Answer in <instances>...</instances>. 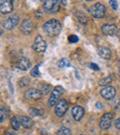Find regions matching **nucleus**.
I'll return each instance as SVG.
<instances>
[{
  "instance_id": "obj_1",
  "label": "nucleus",
  "mask_w": 120,
  "mask_h": 135,
  "mask_svg": "<svg viewBox=\"0 0 120 135\" xmlns=\"http://www.w3.org/2000/svg\"><path fill=\"white\" fill-rule=\"evenodd\" d=\"M61 29H62V26H61L60 21H58L57 19H55V18L46 21L43 26L44 32L48 37H56V36H57L61 31Z\"/></svg>"
},
{
  "instance_id": "obj_2",
  "label": "nucleus",
  "mask_w": 120,
  "mask_h": 135,
  "mask_svg": "<svg viewBox=\"0 0 120 135\" xmlns=\"http://www.w3.org/2000/svg\"><path fill=\"white\" fill-rule=\"evenodd\" d=\"M65 93V89L63 86L61 85H57L53 89V91L51 92V95L49 97L48 99V106L49 107H54L57 104V102L60 100V97L63 94Z\"/></svg>"
},
{
  "instance_id": "obj_3",
  "label": "nucleus",
  "mask_w": 120,
  "mask_h": 135,
  "mask_svg": "<svg viewBox=\"0 0 120 135\" xmlns=\"http://www.w3.org/2000/svg\"><path fill=\"white\" fill-rule=\"evenodd\" d=\"M90 12L93 18H103L106 14V8L104 4H102L100 2H97L91 6Z\"/></svg>"
},
{
  "instance_id": "obj_4",
  "label": "nucleus",
  "mask_w": 120,
  "mask_h": 135,
  "mask_svg": "<svg viewBox=\"0 0 120 135\" xmlns=\"http://www.w3.org/2000/svg\"><path fill=\"white\" fill-rule=\"evenodd\" d=\"M59 1L56 0H46L44 2L43 8L47 14H55L59 11Z\"/></svg>"
},
{
  "instance_id": "obj_5",
  "label": "nucleus",
  "mask_w": 120,
  "mask_h": 135,
  "mask_svg": "<svg viewBox=\"0 0 120 135\" xmlns=\"http://www.w3.org/2000/svg\"><path fill=\"white\" fill-rule=\"evenodd\" d=\"M114 117L115 116L112 112H106V113H104L100 119V123H99L100 129L103 130V131H105V130L109 129L113 123Z\"/></svg>"
},
{
  "instance_id": "obj_6",
  "label": "nucleus",
  "mask_w": 120,
  "mask_h": 135,
  "mask_svg": "<svg viewBox=\"0 0 120 135\" xmlns=\"http://www.w3.org/2000/svg\"><path fill=\"white\" fill-rule=\"evenodd\" d=\"M68 103L65 98L60 99L57 102V104L55 107V114H56L57 117L61 118L66 114V112L68 111Z\"/></svg>"
},
{
  "instance_id": "obj_7",
  "label": "nucleus",
  "mask_w": 120,
  "mask_h": 135,
  "mask_svg": "<svg viewBox=\"0 0 120 135\" xmlns=\"http://www.w3.org/2000/svg\"><path fill=\"white\" fill-rule=\"evenodd\" d=\"M43 94L40 91V89H37V88H29L26 91L24 92L23 97L25 99L27 100H38L42 97Z\"/></svg>"
},
{
  "instance_id": "obj_8",
  "label": "nucleus",
  "mask_w": 120,
  "mask_h": 135,
  "mask_svg": "<svg viewBox=\"0 0 120 135\" xmlns=\"http://www.w3.org/2000/svg\"><path fill=\"white\" fill-rule=\"evenodd\" d=\"M32 49L36 52H44L46 50V42L41 35L35 37V40L32 44Z\"/></svg>"
},
{
  "instance_id": "obj_9",
  "label": "nucleus",
  "mask_w": 120,
  "mask_h": 135,
  "mask_svg": "<svg viewBox=\"0 0 120 135\" xmlns=\"http://www.w3.org/2000/svg\"><path fill=\"white\" fill-rule=\"evenodd\" d=\"M19 22H20V17L17 14H14L5 20L4 23H3V27L7 30H11L18 26Z\"/></svg>"
},
{
  "instance_id": "obj_10",
  "label": "nucleus",
  "mask_w": 120,
  "mask_h": 135,
  "mask_svg": "<svg viewBox=\"0 0 120 135\" xmlns=\"http://www.w3.org/2000/svg\"><path fill=\"white\" fill-rule=\"evenodd\" d=\"M34 24L33 21L30 18H25L20 24V31L24 34V35H29L33 31Z\"/></svg>"
},
{
  "instance_id": "obj_11",
  "label": "nucleus",
  "mask_w": 120,
  "mask_h": 135,
  "mask_svg": "<svg viewBox=\"0 0 120 135\" xmlns=\"http://www.w3.org/2000/svg\"><path fill=\"white\" fill-rule=\"evenodd\" d=\"M100 94L104 99L111 100L113 99L116 95V89L114 86L108 85V86H104L103 89L100 90Z\"/></svg>"
},
{
  "instance_id": "obj_12",
  "label": "nucleus",
  "mask_w": 120,
  "mask_h": 135,
  "mask_svg": "<svg viewBox=\"0 0 120 135\" xmlns=\"http://www.w3.org/2000/svg\"><path fill=\"white\" fill-rule=\"evenodd\" d=\"M101 30L106 36H115L118 31L117 27L115 24H104L103 25Z\"/></svg>"
},
{
  "instance_id": "obj_13",
  "label": "nucleus",
  "mask_w": 120,
  "mask_h": 135,
  "mask_svg": "<svg viewBox=\"0 0 120 135\" xmlns=\"http://www.w3.org/2000/svg\"><path fill=\"white\" fill-rule=\"evenodd\" d=\"M32 66V63L30 62V60L26 57H20L18 60V62L16 63V67L18 69L21 70V71H27Z\"/></svg>"
},
{
  "instance_id": "obj_14",
  "label": "nucleus",
  "mask_w": 120,
  "mask_h": 135,
  "mask_svg": "<svg viewBox=\"0 0 120 135\" xmlns=\"http://www.w3.org/2000/svg\"><path fill=\"white\" fill-rule=\"evenodd\" d=\"M71 113H72V116H73L75 120L80 121V119L83 118L84 114H85V109H84L81 106L76 105L72 107Z\"/></svg>"
},
{
  "instance_id": "obj_15",
  "label": "nucleus",
  "mask_w": 120,
  "mask_h": 135,
  "mask_svg": "<svg viewBox=\"0 0 120 135\" xmlns=\"http://www.w3.org/2000/svg\"><path fill=\"white\" fill-rule=\"evenodd\" d=\"M0 10L4 15L9 14L13 11V2L10 0H5L0 2Z\"/></svg>"
},
{
  "instance_id": "obj_16",
  "label": "nucleus",
  "mask_w": 120,
  "mask_h": 135,
  "mask_svg": "<svg viewBox=\"0 0 120 135\" xmlns=\"http://www.w3.org/2000/svg\"><path fill=\"white\" fill-rule=\"evenodd\" d=\"M97 52H98V55L100 57L105 60H109L111 58V55H112L111 50L107 47H99L97 49Z\"/></svg>"
},
{
  "instance_id": "obj_17",
  "label": "nucleus",
  "mask_w": 120,
  "mask_h": 135,
  "mask_svg": "<svg viewBox=\"0 0 120 135\" xmlns=\"http://www.w3.org/2000/svg\"><path fill=\"white\" fill-rule=\"evenodd\" d=\"M20 123H21V126L24 128V129H31L33 125V121L31 119L30 117H27V116H20Z\"/></svg>"
},
{
  "instance_id": "obj_18",
  "label": "nucleus",
  "mask_w": 120,
  "mask_h": 135,
  "mask_svg": "<svg viewBox=\"0 0 120 135\" xmlns=\"http://www.w3.org/2000/svg\"><path fill=\"white\" fill-rule=\"evenodd\" d=\"M75 16H76L77 19H78L82 25H86V24L88 23V18H87V16L84 14L82 11H80V10L76 11L75 12Z\"/></svg>"
},
{
  "instance_id": "obj_19",
  "label": "nucleus",
  "mask_w": 120,
  "mask_h": 135,
  "mask_svg": "<svg viewBox=\"0 0 120 135\" xmlns=\"http://www.w3.org/2000/svg\"><path fill=\"white\" fill-rule=\"evenodd\" d=\"M114 76H115L114 73H110L107 77H104L103 79H101L99 81V85H102V86H108V85H110L113 82V80H114Z\"/></svg>"
},
{
  "instance_id": "obj_20",
  "label": "nucleus",
  "mask_w": 120,
  "mask_h": 135,
  "mask_svg": "<svg viewBox=\"0 0 120 135\" xmlns=\"http://www.w3.org/2000/svg\"><path fill=\"white\" fill-rule=\"evenodd\" d=\"M10 124H11V127L15 130V131H19L21 126V123H20V118H18L17 116H14V117L11 118V120H10Z\"/></svg>"
},
{
  "instance_id": "obj_21",
  "label": "nucleus",
  "mask_w": 120,
  "mask_h": 135,
  "mask_svg": "<svg viewBox=\"0 0 120 135\" xmlns=\"http://www.w3.org/2000/svg\"><path fill=\"white\" fill-rule=\"evenodd\" d=\"M29 114L32 117H38V116H43L44 110L43 109H38L36 107H30L29 109Z\"/></svg>"
},
{
  "instance_id": "obj_22",
  "label": "nucleus",
  "mask_w": 120,
  "mask_h": 135,
  "mask_svg": "<svg viewBox=\"0 0 120 135\" xmlns=\"http://www.w3.org/2000/svg\"><path fill=\"white\" fill-rule=\"evenodd\" d=\"M71 133H72L71 132V130H70L69 128L63 126V127H61L57 131V132H56V135H71Z\"/></svg>"
},
{
  "instance_id": "obj_23",
  "label": "nucleus",
  "mask_w": 120,
  "mask_h": 135,
  "mask_svg": "<svg viewBox=\"0 0 120 135\" xmlns=\"http://www.w3.org/2000/svg\"><path fill=\"white\" fill-rule=\"evenodd\" d=\"M18 84L21 88L26 87V86H28V85H30V79H29L28 77H26V76H23V77H21L19 80Z\"/></svg>"
},
{
  "instance_id": "obj_24",
  "label": "nucleus",
  "mask_w": 120,
  "mask_h": 135,
  "mask_svg": "<svg viewBox=\"0 0 120 135\" xmlns=\"http://www.w3.org/2000/svg\"><path fill=\"white\" fill-rule=\"evenodd\" d=\"M51 85H49V84H43L42 85H41V88H40V91L42 92L43 96L44 95H47L49 92H50L51 90Z\"/></svg>"
},
{
  "instance_id": "obj_25",
  "label": "nucleus",
  "mask_w": 120,
  "mask_h": 135,
  "mask_svg": "<svg viewBox=\"0 0 120 135\" xmlns=\"http://www.w3.org/2000/svg\"><path fill=\"white\" fill-rule=\"evenodd\" d=\"M30 75L32 76V77H34V78L40 77V76H41V73H40V71H39V65L34 66V67L32 68V71H31Z\"/></svg>"
},
{
  "instance_id": "obj_26",
  "label": "nucleus",
  "mask_w": 120,
  "mask_h": 135,
  "mask_svg": "<svg viewBox=\"0 0 120 135\" xmlns=\"http://www.w3.org/2000/svg\"><path fill=\"white\" fill-rule=\"evenodd\" d=\"M57 66L59 68H64V67H66V66H70V64H69V62H68V59L62 58V59H60L57 62Z\"/></svg>"
},
{
  "instance_id": "obj_27",
  "label": "nucleus",
  "mask_w": 120,
  "mask_h": 135,
  "mask_svg": "<svg viewBox=\"0 0 120 135\" xmlns=\"http://www.w3.org/2000/svg\"><path fill=\"white\" fill-rule=\"evenodd\" d=\"M6 116H7L6 110H5V107L2 106L1 109H0V122H1V123L4 122L5 119H6Z\"/></svg>"
},
{
  "instance_id": "obj_28",
  "label": "nucleus",
  "mask_w": 120,
  "mask_h": 135,
  "mask_svg": "<svg viewBox=\"0 0 120 135\" xmlns=\"http://www.w3.org/2000/svg\"><path fill=\"white\" fill-rule=\"evenodd\" d=\"M68 42L70 43H76V42H79V37L77 35H74V34H72V35H69L68 38Z\"/></svg>"
},
{
  "instance_id": "obj_29",
  "label": "nucleus",
  "mask_w": 120,
  "mask_h": 135,
  "mask_svg": "<svg viewBox=\"0 0 120 135\" xmlns=\"http://www.w3.org/2000/svg\"><path fill=\"white\" fill-rule=\"evenodd\" d=\"M109 5L111 6V8H113V9L116 11V10H117V8H118V4H117V1H114V0H111V1H109Z\"/></svg>"
},
{
  "instance_id": "obj_30",
  "label": "nucleus",
  "mask_w": 120,
  "mask_h": 135,
  "mask_svg": "<svg viewBox=\"0 0 120 135\" xmlns=\"http://www.w3.org/2000/svg\"><path fill=\"white\" fill-rule=\"evenodd\" d=\"M89 66H90L91 69H92L93 71H99V70H100V67L96 64H94V63H91V64H89Z\"/></svg>"
},
{
  "instance_id": "obj_31",
  "label": "nucleus",
  "mask_w": 120,
  "mask_h": 135,
  "mask_svg": "<svg viewBox=\"0 0 120 135\" xmlns=\"http://www.w3.org/2000/svg\"><path fill=\"white\" fill-rule=\"evenodd\" d=\"M115 127H116L117 130H120V117L115 121Z\"/></svg>"
},
{
  "instance_id": "obj_32",
  "label": "nucleus",
  "mask_w": 120,
  "mask_h": 135,
  "mask_svg": "<svg viewBox=\"0 0 120 135\" xmlns=\"http://www.w3.org/2000/svg\"><path fill=\"white\" fill-rule=\"evenodd\" d=\"M5 135H17L16 133L14 132V131H5Z\"/></svg>"
},
{
  "instance_id": "obj_33",
  "label": "nucleus",
  "mask_w": 120,
  "mask_h": 135,
  "mask_svg": "<svg viewBox=\"0 0 120 135\" xmlns=\"http://www.w3.org/2000/svg\"><path fill=\"white\" fill-rule=\"evenodd\" d=\"M96 107H97V109H104V105H103L102 103H100V102H97V103H96Z\"/></svg>"
},
{
  "instance_id": "obj_34",
  "label": "nucleus",
  "mask_w": 120,
  "mask_h": 135,
  "mask_svg": "<svg viewBox=\"0 0 120 135\" xmlns=\"http://www.w3.org/2000/svg\"><path fill=\"white\" fill-rule=\"evenodd\" d=\"M117 68H118V76L120 77V59L118 60V63H117Z\"/></svg>"
},
{
  "instance_id": "obj_35",
  "label": "nucleus",
  "mask_w": 120,
  "mask_h": 135,
  "mask_svg": "<svg viewBox=\"0 0 120 135\" xmlns=\"http://www.w3.org/2000/svg\"><path fill=\"white\" fill-rule=\"evenodd\" d=\"M115 109H116V110H119V109H120V101L118 102L117 105H116V107H115Z\"/></svg>"
},
{
  "instance_id": "obj_36",
  "label": "nucleus",
  "mask_w": 120,
  "mask_h": 135,
  "mask_svg": "<svg viewBox=\"0 0 120 135\" xmlns=\"http://www.w3.org/2000/svg\"><path fill=\"white\" fill-rule=\"evenodd\" d=\"M116 36H117V38H118V40H120V29L118 30V31H117V33H116Z\"/></svg>"
},
{
  "instance_id": "obj_37",
  "label": "nucleus",
  "mask_w": 120,
  "mask_h": 135,
  "mask_svg": "<svg viewBox=\"0 0 120 135\" xmlns=\"http://www.w3.org/2000/svg\"><path fill=\"white\" fill-rule=\"evenodd\" d=\"M80 135H84V134H80Z\"/></svg>"
}]
</instances>
